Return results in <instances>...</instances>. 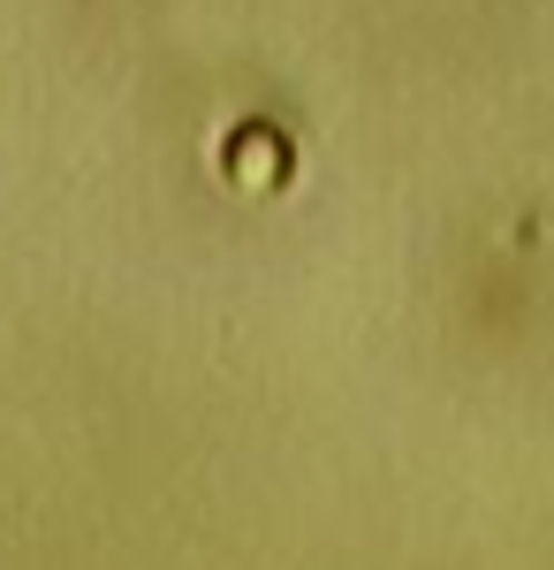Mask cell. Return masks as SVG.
<instances>
[{
    "mask_svg": "<svg viewBox=\"0 0 554 570\" xmlns=\"http://www.w3.org/2000/svg\"><path fill=\"white\" fill-rule=\"evenodd\" d=\"M297 176V145L274 130V122H236L220 137V183L236 198H281Z\"/></svg>",
    "mask_w": 554,
    "mask_h": 570,
    "instance_id": "1",
    "label": "cell"
}]
</instances>
